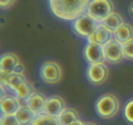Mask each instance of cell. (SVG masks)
Here are the masks:
<instances>
[{"label": "cell", "instance_id": "1", "mask_svg": "<svg viewBox=\"0 0 133 125\" xmlns=\"http://www.w3.org/2000/svg\"><path fill=\"white\" fill-rule=\"evenodd\" d=\"M90 0H48L51 12L59 19L74 22L87 12Z\"/></svg>", "mask_w": 133, "mask_h": 125}, {"label": "cell", "instance_id": "2", "mask_svg": "<svg viewBox=\"0 0 133 125\" xmlns=\"http://www.w3.org/2000/svg\"><path fill=\"white\" fill-rule=\"evenodd\" d=\"M95 108L99 117L108 119L117 114L119 109V102L112 94H105L97 100Z\"/></svg>", "mask_w": 133, "mask_h": 125}, {"label": "cell", "instance_id": "3", "mask_svg": "<svg viewBox=\"0 0 133 125\" xmlns=\"http://www.w3.org/2000/svg\"><path fill=\"white\" fill-rule=\"evenodd\" d=\"M8 87L15 91L18 98L21 100H27L35 92L33 87L26 80L23 74H10L8 79Z\"/></svg>", "mask_w": 133, "mask_h": 125}, {"label": "cell", "instance_id": "4", "mask_svg": "<svg viewBox=\"0 0 133 125\" xmlns=\"http://www.w3.org/2000/svg\"><path fill=\"white\" fill-rule=\"evenodd\" d=\"M100 25L101 22L95 19L88 12H85L73 22L72 28L78 35L88 39Z\"/></svg>", "mask_w": 133, "mask_h": 125}, {"label": "cell", "instance_id": "5", "mask_svg": "<svg viewBox=\"0 0 133 125\" xmlns=\"http://www.w3.org/2000/svg\"><path fill=\"white\" fill-rule=\"evenodd\" d=\"M114 12L111 0H90L87 12L101 22Z\"/></svg>", "mask_w": 133, "mask_h": 125}, {"label": "cell", "instance_id": "6", "mask_svg": "<svg viewBox=\"0 0 133 125\" xmlns=\"http://www.w3.org/2000/svg\"><path fill=\"white\" fill-rule=\"evenodd\" d=\"M40 77L45 83L55 84L62 79V68L57 63L49 61L44 63L40 68Z\"/></svg>", "mask_w": 133, "mask_h": 125}, {"label": "cell", "instance_id": "7", "mask_svg": "<svg viewBox=\"0 0 133 125\" xmlns=\"http://www.w3.org/2000/svg\"><path fill=\"white\" fill-rule=\"evenodd\" d=\"M103 48L105 60L110 63H119L125 58L123 45L115 39H112Z\"/></svg>", "mask_w": 133, "mask_h": 125}, {"label": "cell", "instance_id": "8", "mask_svg": "<svg viewBox=\"0 0 133 125\" xmlns=\"http://www.w3.org/2000/svg\"><path fill=\"white\" fill-rule=\"evenodd\" d=\"M109 76V69L105 64L90 65L87 69V77L90 82L95 85H100L107 80Z\"/></svg>", "mask_w": 133, "mask_h": 125}, {"label": "cell", "instance_id": "9", "mask_svg": "<svg viewBox=\"0 0 133 125\" xmlns=\"http://www.w3.org/2000/svg\"><path fill=\"white\" fill-rule=\"evenodd\" d=\"M84 56L90 65L103 63L105 60L103 46L88 42L84 49Z\"/></svg>", "mask_w": 133, "mask_h": 125}, {"label": "cell", "instance_id": "10", "mask_svg": "<svg viewBox=\"0 0 133 125\" xmlns=\"http://www.w3.org/2000/svg\"><path fill=\"white\" fill-rule=\"evenodd\" d=\"M66 108V103L64 99L59 96L53 95L47 98L44 113L58 118Z\"/></svg>", "mask_w": 133, "mask_h": 125}, {"label": "cell", "instance_id": "11", "mask_svg": "<svg viewBox=\"0 0 133 125\" xmlns=\"http://www.w3.org/2000/svg\"><path fill=\"white\" fill-rule=\"evenodd\" d=\"M113 36V33L101 24L96 31L88 38V42L96 43L104 46L112 40Z\"/></svg>", "mask_w": 133, "mask_h": 125}, {"label": "cell", "instance_id": "12", "mask_svg": "<svg viewBox=\"0 0 133 125\" xmlns=\"http://www.w3.org/2000/svg\"><path fill=\"white\" fill-rule=\"evenodd\" d=\"M46 102L47 98L43 94L35 92L27 100V105L38 115L44 113Z\"/></svg>", "mask_w": 133, "mask_h": 125}, {"label": "cell", "instance_id": "13", "mask_svg": "<svg viewBox=\"0 0 133 125\" xmlns=\"http://www.w3.org/2000/svg\"><path fill=\"white\" fill-rule=\"evenodd\" d=\"M20 63L19 58L15 53L11 52L4 53L1 57V70L10 74L14 73Z\"/></svg>", "mask_w": 133, "mask_h": 125}, {"label": "cell", "instance_id": "14", "mask_svg": "<svg viewBox=\"0 0 133 125\" xmlns=\"http://www.w3.org/2000/svg\"><path fill=\"white\" fill-rule=\"evenodd\" d=\"M1 113L4 114H16L22 106L18 98L10 95H5L1 99Z\"/></svg>", "mask_w": 133, "mask_h": 125}, {"label": "cell", "instance_id": "15", "mask_svg": "<svg viewBox=\"0 0 133 125\" xmlns=\"http://www.w3.org/2000/svg\"><path fill=\"white\" fill-rule=\"evenodd\" d=\"M114 39L122 45L133 39V28L129 23H124L114 33Z\"/></svg>", "mask_w": 133, "mask_h": 125}, {"label": "cell", "instance_id": "16", "mask_svg": "<svg viewBox=\"0 0 133 125\" xmlns=\"http://www.w3.org/2000/svg\"><path fill=\"white\" fill-rule=\"evenodd\" d=\"M21 125H31L36 115L27 105H22L15 114Z\"/></svg>", "mask_w": 133, "mask_h": 125}, {"label": "cell", "instance_id": "17", "mask_svg": "<svg viewBox=\"0 0 133 125\" xmlns=\"http://www.w3.org/2000/svg\"><path fill=\"white\" fill-rule=\"evenodd\" d=\"M123 19L120 14L114 12L101 22V24L114 33L123 23Z\"/></svg>", "mask_w": 133, "mask_h": 125}, {"label": "cell", "instance_id": "18", "mask_svg": "<svg viewBox=\"0 0 133 125\" xmlns=\"http://www.w3.org/2000/svg\"><path fill=\"white\" fill-rule=\"evenodd\" d=\"M58 118L62 125H71L79 120V115L76 109L66 108Z\"/></svg>", "mask_w": 133, "mask_h": 125}, {"label": "cell", "instance_id": "19", "mask_svg": "<svg viewBox=\"0 0 133 125\" xmlns=\"http://www.w3.org/2000/svg\"><path fill=\"white\" fill-rule=\"evenodd\" d=\"M31 125H62L58 117H54L45 113L36 116Z\"/></svg>", "mask_w": 133, "mask_h": 125}, {"label": "cell", "instance_id": "20", "mask_svg": "<svg viewBox=\"0 0 133 125\" xmlns=\"http://www.w3.org/2000/svg\"><path fill=\"white\" fill-rule=\"evenodd\" d=\"M0 121L1 125H21L15 114L1 113Z\"/></svg>", "mask_w": 133, "mask_h": 125}, {"label": "cell", "instance_id": "21", "mask_svg": "<svg viewBox=\"0 0 133 125\" xmlns=\"http://www.w3.org/2000/svg\"><path fill=\"white\" fill-rule=\"evenodd\" d=\"M124 117L129 123L133 124V99L126 104L124 108Z\"/></svg>", "mask_w": 133, "mask_h": 125}, {"label": "cell", "instance_id": "22", "mask_svg": "<svg viewBox=\"0 0 133 125\" xmlns=\"http://www.w3.org/2000/svg\"><path fill=\"white\" fill-rule=\"evenodd\" d=\"M125 58L133 60V39L123 45Z\"/></svg>", "mask_w": 133, "mask_h": 125}, {"label": "cell", "instance_id": "23", "mask_svg": "<svg viewBox=\"0 0 133 125\" xmlns=\"http://www.w3.org/2000/svg\"><path fill=\"white\" fill-rule=\"evenodd\" d=\"M10 73L6 72L0 70V79H1V85L3 86L4 87H8L9 83H8V79H9Z\"/></svg>", "mask_w": 133, "mask_h": 125}, {"label": "cell", "instance_id": "24", "mask_svg": "<svg viewBox=\"0 0 133 125\" xmlns=\"http://www.w3.org/2000/svg\"><path fill=\"white\" fill-rule=\"evenodd\" d=\"M16 0H0V7L3 9H7L13 5Z\"/></svg>", "mask_w": 133, "mask_h": 125}, {"label": "cell", "instance_id": "25", "mask_svg": "<svg viewBox=\"0 0 133 125\" xmlns=\"http://www.w3.org/2000/svg\"><path fill=\"white\" fill-rule=\"evenodd\" d=\"M129 12H130V14H131V16L133 18V3L129 7Z\"/></svg>", "mask_w": 133, "mask_h": 125}, {"label": "cell", "instance_id": "26", "mask_svg": "<svg viewBox=\"0 0 133 125\" xmlns=\"http://www.w3.org/2000/svg\"><path fill=\"white\" fill-rule=\"evenodd\" d=\"M83 125H97L94 122H83Z\"/></svg>", "mask_w": 133, "mask_h": 125}, {"label": "cell", "instance_id": "27", "mask_svg": "<svg viewBox=\"0 0 133 125\" xmlns=\"http://www.w3.org/2000/svg\"></svg>", "mask_w": 133, "mask_h": 125}]
</instances>
